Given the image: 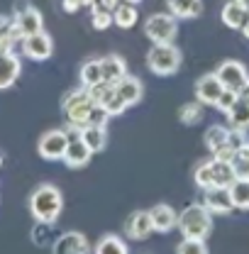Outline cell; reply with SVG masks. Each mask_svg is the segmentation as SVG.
<instances>
[{
  "label": "cell",
  "mask_w": 249,
  "mask_h": 254,
  "mask_svg": "<svg viewBox=\"0 0 249 254\" xmlns=\"http://www.w3.org/2000/svg\"><path fill=\"white\" fill-rule=\"evenodd\" d=\"M227 144H230L235 152L242 149V147H247L249 144L247 129H242V127H227Z\"/></svg>",
  "instance_id": "e575fe53"
},
{
  "label": "cell",
  "mask_w": 249,
  "mask_h": 254,
  "mask_svg": "<svg viewBox=\"0 0 249 254\" xmlns=\"http://www.w3.org/2000/svg\"><path fill=\"white\" fill-rule=\"evenodd\" d=\"M166 7L176 20H195L203 12V0H166Z\"/></svg>",
  "instance_id": "44dd1931"
},
{
  "label": "cell",
  "mask_w": 249,
  "mask_h": 254,
  "mask_svg": "<svg viewBox=\"0 0 249 254\" xmlns=\"http://www.w3.org/2000/svg\"><path fill=\"white\" fill-rule=\"evenodd\" d=\"M83 7H86L83 0H62V10L68 12V15H73V12H78V10H83Z\"/></svg>",
  "instance_id": "74e56055"
},
{
  "label": "cell",
  "mask_w": 249,
  "mask_h": 254,
  "mask_svg": "<svg viewBox=\"0 0 249 254\" xmlns=\"http://www.w3.org/2000/svg\"><path fill=\"white\" fill-rule=\"evenodd\" d=\"M88 91L93 93L95 103H98V105H103V108L110 113V118H118V115H123L124 110H127V103L120 98L118 88H115V83L103 81V83H98L95 88H88Z\"/></svg>",
  "instance_id": "9c48e42d"
},
{
  "label": "cell",
  "mask_w": 249,
  "mask_h": 254,
  "mask_svg": "<svg viewBox=\"0 0 249 254\" xmlns=\"http://www.w3.org/2000/svg\"><path fill=\"white\" fill-rule=\"evenodd\" d=\"M115 88H118L120 98L127 103V108H134L144 98V83L137 76H132V73H124L123 78L115 83Z\"/></svg>",
  "instance_id": "ac0fdd59"
},
{
  "label": "cell",
  "mask_w": 249,
  "mask_h": 254,
  "mask_svg": "<svg viewBox=\"0 0 249 254\" xmlns=\"http://www.w3.org/2000/svg\"><path fill=\"white\" fill-rule=\"evenodd\" d=\"M181 64H184V54L174 42L152 44V49L147 54V68L154 76H174V73H179Z\"/></svg>",
  "instance_id": "277c9868"
},
{
  "label": "cell",
  "mask_w": 249,
  "mask_h": 254,
  "mask_svg": "<svg viewBox=\"0 0 249 254\" xmlns=\"http://www.w3.org/2000/svg\"><path fill=\"white\" fill-rule=\"evenodd\" d=\"M242 34H245V37H247V39H249V22H247V25H245V27H242Z\"/></svg>",
  "instance_id": "60d3db41"
},
{
  "label": "cell",
  "mask_w": 249,
  "mask_h": 254,
  "mask_svg": "<svg viewBox=\"0 0 249 254\" xmlns=\"http://www.w3.org/2000/svg\"><path fill=\"white\" fill-rule=\"evenodd\" d=\"M213 215H230L235 210L232 195L227 186H213V189L203 190V200H200Z\"/></svg>",
  "instance_id": "30bf717a"
},
{
  "label": "cell",
  "mask_w": 249,
  "mask_h": 254,
  "mask_svg": "<svg viewBox=\"0 0 249 254\" xmlns=\"http://www.w3.org/2000/svg\"><path fill=\"white\" fill-rule=\"evenodd\" d=\"M210 166H213V176H215V186H230L235 181V171L230 161H220V159L210 157Z\"/></svg>",
  "instance_id": "4dcf8cb0"
},
{
  "label": "cell",
  "mask_w": 249,
  "mask_h": 254,
  "mask_svg": "<svg viewBox=\"0 0 249 254\" xmlns=\"http://www.w3.org/2000/svg\"><path fill=\"white\" fill-rule=\"evenodd\" d=\"M93 252H98V254H127L129 250H127V242H124L123 237L108 232V235H103V237L95 242Z\"/></svg>",
  "instance_id": "4316f807"
},
{
  "label": "cell",
  "mask_w": 249,
  "mask_h": 254,
  "mask_svg": "<svg viewBox=\"0 0 249 254\" xmlns=\"http://www.w3.org/2000/svg\"><path fill=\"white\" fill-rule=\"evenodd\" d=\"M193 181H195V186H198L200 190L213 189V186H215V176H213L210 159H205V161H200V164L195 166V171H193Z\"/></svg>",
  "instance_id": "f546056e"
},
{
  "label": "cell",
  "mask_w": 249,
  "mask_h": 254,
  "mask_svg": "<svg viewBox=\"0 0 249 254\" xmlns=\"http://www.w3.org/2000/svg\"><path fill=\"white\" fill-rule=\"evenodd\" d=\"M57 232H54V222H39L34 225V230H32V242L34 245H39V247H44V245H54L57 242Z\"/></svg>",
  "instance_id": "f1b7e54d"
},
{
  "label": "cell",
  "mask_w": 249,
  "mask_h": 254,
  "mask_svg": "<svg viewBox=\"0 0 249 254\" xmlns=\"http://www.w3.org/2000/svg\"><path fill=\"white\" fill-rule=\"evenodd\" d=\"M78 78H81V86L83 88H95L98 83H103L105 76H103V64H100V59H86V62L81 64Z\"/></svg>",
  "instance_id": "7402d4cb"
},
{
  "label": "cell",
  "mask_w": 249,
  "mask_h": 254,
  "mask_svg": "<svg viewBox=\"0 0 249 254\" xmlns=\"http://www.w3.org/2000/svg\"><path fill=\"white\" fill-rule=\"evenodd\" d=\"M120 2H123V0H95L93 7H103V10H110V12H113Z\"/></svg>",
  "instance_id": "f35d334b"
},
{
  "label": "cell",
  "mask_w": 249,
  "mask_h": 254,
  "mask_svg": "<svg viewBox=\"0 0 249 254\" xmlns=\"http://www.w3.org/2000/svg\"><path fill=\"white\" fill-rule=\"evenodd\" d=\"M124 2H132V5H139L142 0H124Z\"/></svg>",
  "instance_id": "b9f144b4"
},
{
  "label": "cell",
  "mask_w": 249,
  "mask_h": 254,
  "mask_svg": "<svg viewBox=\"0 0 249 254\" xmlns=\"http://www.w3.org/2000/svg\"><path fill=\"white\" fill-rule=\"evenodd\" d=\"M225 91V86L220 83L218 73H203L198 81H195V100H200L205 108H215L220 93Z\"/></svg>",
  "instance_id": "8fae6325"
},
{
  "label": "cell",
  "mask_w": 249,
  "mask_h": 254,
  "mask_svg": "<svg viewBox=\"0 0 249 254\" xmlns=\"http://www.w3.org/2000/svg\"><path fill=\"white\" fill-rule=\"evenodd\" d=\"M227 189L232 195L235 210H249V179H235Z\"/></svg>",
  "instance_id": "83f0119b"
},
{
  "label": "cell",
  "mask_w": 249,
  "mask_h": 254,
  "mask_svg": "<svg viewBox=\"0 0 249 254\" xmlns=\"http://www.w3.org/2000/svg\"><path fill=\"white\" fill-rule=\"evenodd\" d=\"M149 215H152L154 232H161V235L171 232V230L176 227V222H179V213H176L174 205H169V203H156L154 208L149 210Z\"/></svg>",
  "instance_id": "ffe728a7"
},
{
  "label": "cell",
  "mask_w": 249,
  "mask_h": 254,
  "mask_svg": "<svg viewBox=\"0 0 249 254\" xmlns=\"http://www.w3.org/2000/svg\"><path fill=\"white\" fill-rule=\"evenodd\" d=\"M52 250L57 254H88L93 247H91V242H88V237L83 232L68 230V232H62L57 237V242L52 245Z\"/></svg>",
  "instance_id": "7c38bea8"
},
{
  "label": "cell",
  "mask_w": 249,
  "mask_h": 254,
  "mask_svg": "<svg viewBox=\"0 0 249 254\" xmlns=\"http://www.w3.org/2000/svg\"><path fill=\"white\" fill-rule=\"evenodd\" d=\"M20 49H22V54H25L27 59H32V62H47V59H52V54H54V39L44 30L34 32V34L22 37Z\"/></svg>",
  "instance_id": "52a82bcc"
},
{
  "label": "cell",
  "mask_w": 249,
  "mask_h": 254,
  "mask_svg": "<svg viewBox=\"0 0 249 254\" xmlns=\"http://www.w3.org/2000/svg\"><path fill=\"white\" fill-rule=\"evenodd\" d=\"M220 20H222V25H225V27L242 32V27L249 22V7H245L242 2L227 0V2H225V7L220 10Z\"/></svg>",
  "instance_id": "e0dca14e"
},
{
  "label": "cell",
  "mask_w": 249,
  "mask_h": 254,
  "mask_svg": "<svg viewBox=\"0 0 249 254\" xmlns=\"http://www.w3.org/2000/svg\"><path fill=\"white\" fill-rule=\"evenodd\" d=\"M225 118H227V125L230 127L249 129V100H245V98L237 95V100H235L232 108L225 113Z\"/></svg>",
  "instance_id": "d4e9b609"
},
{
  "label": "cell",
  "mask_w": 249,
  "mask_h": 254,
  "mask_svg": "<svg viewBox=\"0 0 249 254\" xmlns=\"http://www.w3.org/2000/svg\"><path fill=\"white\" fill-rule=\"evenodd\" d=\"M144 34L152 44H166L174 42L179 34V20L171 12H154L144 22Z\"/></svg>",
  "instance_id": "5b68a950"
},
{
  "label": "cell",
  "mask_w": 249,
  "mask_h": 254,
  "mask_svg": "<svg viewBox=\"0 0 249 254\" xmlns=\"http://www.w3.org/2000/svg\"><path fill=\"white\" fill-rule=\"evenodd\" d=\"M205 118V105L200 100H190V103H184L179 108V123L186 127H193V125H200Z\"/></svg>",
  "instance_id": "484cf974"
},
{
  "label": "cell",
  "mask_w": 249,
  "mask_h": 254,
  "mask_svg": "<svg viewBox=\"0 0 249 254\" xmlns=\"http://www.w3.org/2000/svg\"><path fill=\"white\" fill-rule=\"evenodd\" d=\"M235 100H237V93H235V91H230V88H225V91L220 93L218 103H215V108H218L220 113L225 115V113H227V110L232 108V103H235Z\"/></svg>",
  "instance_id": "8d00e7d4"
},
{
  "label": "cell",
  "mask_w": 249,
  "mask_h": 254,
  "mask_svg": "<svg viewBox=\"0 0 249 254\" xmlns=\"http://www.w3.org/2000/svg\"><path fill=\"white\" fill-rule=\"evenodd\" d=\"M68 134H71V139H68V147H66V152H63L62 161L68 169H83V166H88V161L93 159V152L83 144V139L78 137V132L73 134V129H71Z\"/></svg>",
  "instance_id": "4fadbf2b"
},
{
  "label": "cell",
  "mask_w": 249,
  "mask_h": 254,
  "mask_svg": "<svg viewBox=\"0 0 249 254\" xmlns=\"http://www.w3.org/2000/svg\"><path fill=\"white\" fill-rule=\"evenodd\" d=\"M124 232H127V237L134 240V242L147 240V237L154 232V225H152L149 210H134V213L127 218V222H124Z\"/></svg>",
  "instance_id": "9a60e30c"
},
{
  "label": "cell",
  "mask_w": 249,
  "mask_h": 254,
  "mask_svg": "<svg viewBox=\"0 0 249 254\" xmlns=\"http://www.w3.org/2000/svg\"><path fill=\"white\" fill-rule=\"evenodd\" d=\"M230 164H232L235 179H249V144L242 147V149H237Z\"/></svg>",
  "instance_id": "d6a6232c"
},
{
  "label": "cell",
  "mask_w": 249,
  "mask_h": 254,
  "mask_svg": "<svg viewBox=\"0 0 249 254\" xmlns=\"http://www.w3.org/2000/svg\"><path fill=\"white\" fill-rule=\"evenodd\" d=\"M203 142L208 147V152H215L218 147L227 144V127L225 125H210L203 134Z\"/></svg>",
  "instance_id": "1f68e13d"
},
{
  "label": "cell",
  "mask_w": 249,
  "mask_h": 254,
  "mask_svg": "<svg viewBox=\"0 0 249 254\" xmlns=\"http://www.w3.org/2000/svg\"><path fill=\"white\" fill-rule=\"evenodd\" d=\"M12 22L17 25V30H20V34H22V37H27V34H34V32L44 30V17H42V12H39L34 5H30V2H25V7L15 12Z\"/></svg>",
  "instance_id": "2e32d148"
},
{
  "label": "cell",
  "mask_w": 249,
  "mask_h": 254,
  "mask_svg": "<svg viewBox=\"0 0 249 254\" xmlns=\"http://www.w3.org/2000/svg\"><path fill=\"white\" fill-rule=\"evenodd\" d=\"M139 20V12H137V5L132 2H120L115 10H113V25L120 27V30H132Z\"/></svg>",
  "instance_id": "603a6c76"
},
{
  "label": "cell",
  "mask_w": 249,
  "mask_h": 254,
  "mask_svg": "<svg viewBox=\"0 0 249 254\" xmlns=\"http://www.w3.org/2000/svg\"><path fill=\"white\" fill-rule=\"evenodd\" d=\"M63 210V195L54 184H42L32 190L30 213L39 222H57Z\"/></svg>",
  "instance_id": "6da1fadb"
},
{
  "label": "cell",
  "mask_w": 249,
  "mask_h": 254,
  "mask_svg": "<svg viewBox=\"0 0 249 254\" xmlns=\"http://www.w3.org/2000/svg\"><path fill=\"white\" fill-rule=\"evenodd\" d=\"M68 139H71L68 129H47L37 142V154L44 161H62Z\"/></svg>",
  "instance_id": "8992f818"
},
{
  "label": "cell",
  "mask_w": 249,
  "mask_h": 254,
  "mask_svg": "<svg viewBox=\"0 0 249 254\" xmlns=\"http://www.w3.org/2000/svg\"><path fill=\"white\" fill-rule=\"evenodd\" d=\"M179 232L184 237H193V240H208L213 232V213L198 203V205H188L179 213V222H176Z\"/></svg>",
  "instance_id": "3957f363"
},
{
  "label": "cell",
  "mask_w": 249,
  "mask_h": 254,
  "mask_svg": "<svg viewBox=\"0 0 249 254\" xmlns=\"http://www.w3.org/2000/svg\"><path fill=\"white\" fill-rule=\"evenodd\" d=\"M22 73V62L20 57L7 49V52H0V91H7L15 86V81L20 78Z\"/></svg>",
  "instance_id": "5bb4252c"
},
{
  "label": "cell",
  "mask_w": 249,
  "mask_h": 254,
  "mask_svg": "<svg viewBox=\"0 0 249 254\" xmlns=\"http://www.w3.org/2000/svg\"><path fill=\"white\" fill-rule=\"evenodd\" d=\"M100 64H103V76H105V81H110V83H118L124 73H127V62H124L120 54H105V57L100 59Z\"/></svg>",
  "instance_id": "cb8c5ba5"
},
{
  "label": "cell",
  "mask_w": 249,
  "mask_h": 254,
  "mask_svg": "<svg viewBox=\"0 0 249 254\" xmlns=\"http://www.w3.org/2000/svg\"><path fill=\"white\" fill-rule=\"evenodd\" d=\"M95 108V100L93 93L88 88H73L71 93L63 95L62 100V110H63V118H66V125L71 129H81L83 125H88L91 120V113Z\"/></svg>",
  "instance_id": "7a4b0ae2"
},
{
  "label": "cell",
  "mask_w": 249,
  "mask_h": 254,
  "mask_svg": "<svg viewBox=\"0 0 249 254\" xmlns=\"http://www.w3.org/2000/svg\"><path fill=\"white\" fill-rule=\"evenodd\" d=\"M0 164H2V157H0Z\"/></svg>",
  "instance_id": "7bdbcfd3"
},
{
  "label": "cell",
  "mask_w": 249,
  "mask_h": 254,
  "mask_svg": "<svg viewBox=\"0 0 249 254\" xmlns=\"http://www.w3.org/2000/svg\"><path fill=\"white\" fill-rule=\"evenodd\" d=\"M176 252L179 254H208V245H205V240L184 237V240L176 245Z\"/></svg>",
  "instance_id": "836d02e7"
},
{
  "label": "cell",
  "mask_w": 249,
  "mask_h": 254,
  "mask_svg": "<svg viewBox=\"0 0 249 254\" xmlns=\"http://www.w3.org/2000/svg\"><path fill=\"white\" fill-rule=\"evenodd\" d=\"M237 95H240V98H245V100H249V81L240 88V91H237Z\"/></svg>",
  "instance_id": "ab89813d"
},
{
  "label": "cell",
  "mask_w": 249,
  "mask_h": 254,
  "mask_svg": "<svg viewBox=\"0 0 249 254\" xmlns=\"http://www.w3.org/2000/svg\"><path fill=\"white\" fill-rule=\"evenodd\" d=\"M78 137L83 139V144L93 152V154H100L105 147H108V125H83L78 129Z\"/></svg>",
  "instance_id": "d6986e66"
},
{
  "label": "cell",
  "mask_w": 249,
  "mask_h": 254,
  "mask_svg": "<svg viewBox=\"0 0 249 254\" xmlns=\"http://www.w3.org/2000/svg\"><path fill=\"white\" fill-rule=\"evenodd\" d=\"M91 25H93V30H108L113 25V12L103 10V7H93L91 10Z\"/></svg>",
  "instance_id": "d590c367"
},
{
  "label": "cell",
  "mask_w": 249,
  "mask_h": 254,
  "mask_svg": "<svg viewBox=\"0 0 249 254\" xmlns=\"http://www.w3.org/2000/svg\"><path fill=\"white\" fill-rule=\"evenodd\" d=\"M215 73H218L220 83H222L225 88L235 91V93L249 81L247 66L242 62H237V59H225V62H220V66L215 68Z\"/></svg>",
  "instance_id": "ba28073f"
}]
</instances>
